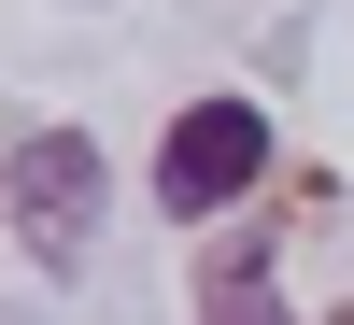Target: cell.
Here are the masks:
<instances>
[{
    "mask_svg": "<svg viewBox=\"0 0 354 325\" xmlns=\"http://www.w3.org/2000/svg\"><path fill=\"white\" fill-rule=\"evenodd\" d=\"M255 170H270V113L255 99H185L156 141V213L170 226H213L227 198H255Z\"/></svg>",
    "mask_w": 354,
    "mask_h": 325,
    "instance_id": "cell-1",
    "label": "cell"
},
{
    "mask_svg": "<svg viewBox=\"0 0 354 325\" xmlns=\"http://www.w3.org/2000/svg\"><path fill=\"white\" fill-rule=\"evenodd\" d=\"M100 241V141L85 128H28L15 141V255L28 269H71Z\"/></svg>",
    "mask_w": 354,
    "mask_h": 325,
    "instance_id": "cell-2",
    "label": "cell"
},
{
    "mask_svg": "<svg viewBox=\"0 0 354 325\" xmlns=\"http://www.w3.org/2000/svg\"><path fill=\"white\" fill-rule=\"evenodd\" d=\"M198 325H298V311H283L270 255H213V269H198Z\"/></svg>",
    "mask_w": 354,
    "mask_h": 325,
    "instance_id": "cell-3",
    "label": "cell"
},
{
    "mask_svg": "<svg viewBox=\"0 0 354 325\" xmlns=\"http://www.w3.org/2000/svg\"><path fill=\"white\" fill-rule=\"evenodd\" d=\"M340 325H354V311H340Z\"/></svg>",
    "mask_w": 354,
    "mask_h": 325,
    "instance_id": "cell-4",
    "label": "cell"
}]
</instances>
